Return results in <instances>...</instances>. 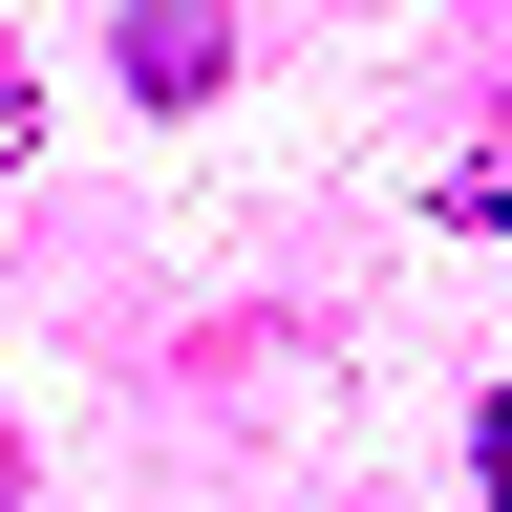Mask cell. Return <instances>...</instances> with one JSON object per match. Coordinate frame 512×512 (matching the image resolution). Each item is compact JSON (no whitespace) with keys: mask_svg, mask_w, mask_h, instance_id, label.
I'll return each instance as SVG.
<instances>
[{"mask_svg":"<svg viewBox=\"0 0 512 512\" xmlns=\"http://www.w3.org/2000/svg\"><path fill=\"white\" fill-rule=\"evenodd\" d=\"M491 512H512V427H491Z\"/></svg>","mask_w":512,"mask_h":512,"instance_id":"obj_3","label":"cell"},{"mask_svg":"<svg viewBox=\"0 0 512 512\" xmlns=\"http://www.w3.org/2000/svg\"><path fill=\"white\" fill-rule=\"evenodd\" d=\"M128 86H150V107L235 86V22H214V0H128Z\"/></svg>","mask_w":512,"mask_h":512,"instance_id":"obj_1","label":"cell"},{"mask_svg":"<svg viewBox=\"0 0 512 512\" xmlns=\"http://www.w3.org/2000/svg\"><path fill=\"white\" fill-rule=\"evenodd\" d=\"M43 150V86H22V43H0V171H22Z\"/></svg>","mask_w":512,"mask_h":512,"instance_id":"obj_2","label":"cell"}]
</instances>
